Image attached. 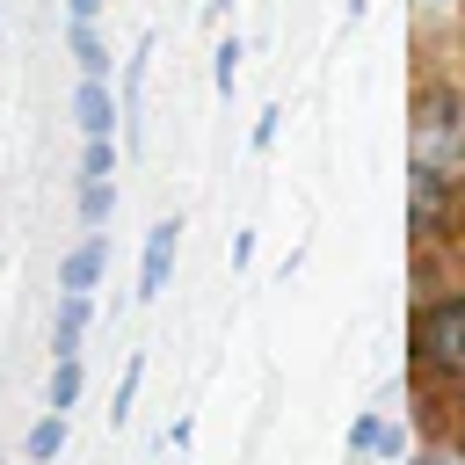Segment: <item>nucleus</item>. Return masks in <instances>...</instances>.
<instances>
[{
	"instance_id": "obj_1",
	"label": "nucleus",
	"mask_w": 465,
	"mask_h": 465,
	"mask_svg": "<svg viewBox=\"0 0 465 465\" xmlns=\"http://www.w3.org/2000/svg\"><path fill=\"white\" fill-rule=\"evenodd\" d=\"M407 160H414V167H436V174H450V182L465 174V109H458L450 87H421Z\"/></svg>"
},
{
	"instance_id": "obj_2",
	"label": "nucleus",
	"mask_w": 465,
	"mask_h": 465,
	"mask_svg": "<svg viewBox=\"0 0 465 465\" xmlns=\"http://www.w3.org/2000/svg\"><path fill=\"white\" fill-rule=\"evenodd\" d=\"M414 363L465 385V291L421 305V320H414Z\"/></svg>"
},
{
	"instance_id": "obj_3",
	"label": "nucleus",
	"mask_w": 465,
	"mask_h": 465,
	"mask_svg": "<svg viewBox=\"0 0 465 465\" xmlns=\"http://www.w3.org/2000/svg\"><path fill=\"white\" fill-rule=\"evenodd\" d=\"M174 247H182V218H160L145 232V262H138V298H160L174 276Z\"/></svg>"
},
{
	"instance_id": "obj_4",
	"label": "nucleus",
	"mask_w": 465,
	"mask_h": 465,
	"mask_svg": "<svg viewBox=\"0 0 465 465\" xmlns=\"http://www.w3.org/2000/svg\"><path fill=\"white\" fill-rule=\"evenodd\" d=\"M73 124H80V138H116V94H109V80H80L73 87Z\"/></svg>"
},
{
	"instance_id": "obj_5",
	"label": "nucleus",
	"mask_w": 465,
	"mask_h": 465,
	"mask_svg": "<svg viewBox=\"0 0 465 465\" xmlns=\"http://www.w3.org/2000/svg\"><path fill=\"white\" fill-rule=\"evenodd\" d=\"M102 269H109V240H102V232H87L80 247H65V262H58V291H94V283H102Z\"/></svg>"
},
{
	"instance_id": "obj_6",
	"label": "nucleus",
	"mask_w": 465,
	"mask_h": 465,
	"mask_svg": "<svg viewBox=\"0 0 465 465\" xmlns=\"http://www.w3.org/2000/svg\"><path fill=\"white\" fill-rule=\"evenodd\" d=\"M87 312H94V291H58V320H51V356H80Z\"/></svg>"
},
{
	"instance_id": "obj_7",
	"label": "nucleus",
	"mask_w": 465,
	"mask_h": 465,
	"mask_svg": "<svg viewBox=\"0 0 465 465\" xmlns=\"http://www.w3.org/2000/svg\"><path fill=\"white\" fill-rule=\"evenodd\" d=\"M349 450H356V458H400V450H407V429H385L378 414H363V421L349 429Z\"/></svg>"
},
{
	"instance_id": "obj_8",
	"label": "nucleus",
	"mask_w": 465,
	"mask_h": 465,
	"mask_svg": "<svg viewBox=\"0 0 465 465\" xmlns=\"http://www.w3.org/2000/svg\"><path fill=\"white\" fill-rule=\"evenodd\" d=\"M73 65H80V80H109V44L94 22H73Z\"/></svg>"
},
{
	"instance_id": "obj_9",
	"label": "nucleus",
	"mask_w": 465,
	"mask_h": 465,
	"mask_svg": "<svg viewBox=\"0 0 465 465\" xmlns=\"http://www.w3.org/2000/svg\"><path fill=\"white\" fill-rule=\"evenodd\" d=\"M22 450H29V465H51V458L65 450V414H44V421L29 429V443H22Z\"/></svg>"
},
{
	"instance_id": "obj_10",
	"label": "nucleus",
	"mask_w": 465,
	"mask_h": 465,
	"mask_svg": "<svg viewBox=\"0 0 465 465\" xmlns=\"http://www.w3.org/2000/svg\"><path fill=\"white\" fill-rule=\"evenodd\" d=\"M80 400V356H51V414H65Z\"/></svg>"
},
{
	"instance_id": "obj_11",
	"label": "nucleus",
	"mask_w": 465,
	"mask_h": 465,
	"mask_svg": "<svg viewBox=\"0 0 465 465\" xmlns=\"http://www.w3.org/2000/svg\"><path fill=\"white\" fill-rule=\"evenodd\" d=\"M116 174V138H87L80 145V182H109Z\"/></svg>"
},
{
	"instance_id": "obj_12",
	"label": "nucleus",
	"mask_w": 465,
	"mask_h": 465,
	"mask_svg": "<svg viewBox=\"0 0 465 465\" xmlns=\"http://www.w3.org/2000/svg\"><path fill=\"white\" fill-rule=\"evenodd\" d=\"M240 58H247V51H240V36H225V44L211 51V87H218V94H232V80H240Z\"/></svg>"
},
{
	"instance_id": "obj_13",
	"label": "nucleus",
	"mask_w": 465,
	"mask_h": 465,
	"mask_svg": "<svg viewBox=\"0 0 465 465\" xmlns=\"http://www.w3.org/2000/svg\"><path fill=\"white\" fill-rule=\"evenodd\" d=\"M109 203H116V189H109V182H80V225H87V232L109 218Z\"/></svg>"
},
{
	"instance_id": "obj_14",
	"label": "nucleus",
	"mask_w": 465,
	"mask_h": 465,
	"mask_svg": "<svg viewBox=\"0 0 465 465\" xmlns=\"http://www.w3.org/2000/svg\"><path fill=\"white\" fill-rule=\"evenodd\" d=\"M138 385H145V356H131V363H124V385H116V407H109V421H124V414H131Z\"/></svg>"
},
{
	"instance_id": "obj_15",
	"label": "nucleus",
	"mask_w": 465,
	"mask_h": 465,
	"mask_svg": "<svg viewBox=\"0 0 465 465\" xmlns=\"http://www.w3.org/2000/svg\"><path fill=\"white\" fill-rule=\"evenodd\" d=\"M65 15H73V22H94V15H102V0H65Z\"/></svg>"
},
{
	"instance_id": "obj_16",
	"label": "nucleus",
	"mask_w": 465,
	"mask_h": 465,
	"mask_svg": "<svg viewBox=\"0 0 465 465\" xmlns=\"http://www.w3.org/2000/svg\"><path fill=\"white\" fill-rule=\"evenodd\" d=\"M211 7H225V0H211Z\"/></svg>"
}]
</instances>
